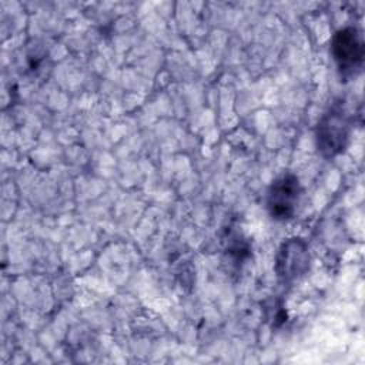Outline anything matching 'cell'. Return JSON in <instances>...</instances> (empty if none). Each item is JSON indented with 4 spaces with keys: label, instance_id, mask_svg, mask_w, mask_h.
Masks as SVG:
<instances>
[{
    "label": "cell",
    "instance_id": "6da1fadb",
    "mask_svg": "<svg viewBox=\"0 0 365 365\" xmlns=\"http://www.w3.org/2000/svg\"><path fill=\"white\" fill-rule=\"evenodd\" d=\"M318 151L332 158L344 153L351 135V117L342 101L332 103L322 114L317 125Z\"/></svg>",
    "mask_w": 365,
    "mask_h": 365
},
{
    "label": "cell",
    "instance_id": "7a4b0ae2",
    "mask_svg": "<svg viewBox=\"0 0 365 365\" xmlns=\"http://www.w3.org/2000/svg\"><path fill=\"white\" fill-rule=\"evenodd\" d=\"M332 58L344 78L356 76L364 64V40L356 27L339 29L331 40Z\"/></svg>",
    "mask_w": 365,
    "mask_h": 365
},
{
    "label": "cell",
    "instance_id": "3957f363",
    "mask_svg": "<svg viewBox=\"0 0 365 365\" xmlns=\"http://www.w3.org/2000/svg\"><path fill=\"white\" fill-rule=\"evenodd\" d=\"M302 188L299 180L292 173H284L277 177L267 192V208L272 220L288 221L298 208Z\"/></svg>",
    "mask_w": 365,
    "mask_h": 365
},
{
    "label": "cell",
    "instance_id": "277c9868",
    "mask_svg": "<svg viewBox=\"0 0 365 365\" xmlns=\"http://www.w3.org/2000/svg\"><path fill=\"white\" fill-rule=\"evenodd\" d=\"M309 267V252L305 241L289 238L278 250L275 259V272L284 284H289L302 277Z\"/></svg>",
    "mask_w": 365,
    "mask_h": 365
}]
</instances>
